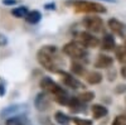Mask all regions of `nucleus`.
<instances>
[{"instance_id": "1", "label": "nucleus", "mask_w": 126, "mask_h": 125, "mask_svg": "<svg viewBox=\"0 0 126 125\" xmlns=\"http://www.w3.org/2000/svg\"><path fill=\"white\" fill-rule=\"evenodd\" d=\"M37 61L46 71L58 75H62L64 72V70H63V66H64L63 58L61 57L59 49L56 46L46 44L40 47L37 52Z\"/></svg>"}, {"instance_id": "2", "label": "nucleus", "mask_w": 126, "mask_h": 125, "mask_svg": "<svg viewBox=\"0 0 126 125\" xmlns=\"http://www.w3.org/2000/svg\"><path fill=\"white\" fill-rule=\"evenodd\" d=\"M39 86H40V89L43 90L44 92L52 93V95L56 97L57 102H59L61 105H66V106L69 105V101H71L72 97L68 96L67 91L63 90L53 78H50V77H48V76L43 77V78L40 80Z\"/></svg>"}, {"instance_id": "3", "label": "nucleus", "mask_w": 126, "mask_h": 125, "mask_svg": "<svg viewBox=\"0 0 126 125\" xmlns=\"http://www.w3.org/2000/svg\"><path fill=\"white\" fill-rule=\"evenodd\" d=\"M67 6L72 8L76 13L83 14H105L107 12L106 6L98 1H91V0H67L64 3Z\"/></svg>"}, {"instance_id": "4", "label": "nucleus", "mask_w": 126, "mask_h": 125, "mask_svg": "<svg viewBox=\"0 0 126 125\" xmlns=\"http://www.w3.org/2000/svg\"><path fill=\"white\" fill-rule=\"evenodd\" d=\"M62 53L69 57L73 61H78V62H86L88 58V52L86 51L85 47H82L78 44L76 40L68 42L62 47Z\"/></svg>"}, {"instance_id": "5", "label": "nucleus", "mask_w": 126, "mask_h": 125, "mask_svg": "<svg viewBox=\"0 0 126 125\" xmlns=\"http://www.w3.org/2000/svg\"><path fill=\"white\" fill-rule=\"evenodd\" d=\"M82 24L90 33H101L103 30V20L98 14H87L82 19Z\"/></svg>"}, {"instance_id": "6", "label": "nucleus", "mask_w": 126, "mask_h": 125, "mask_svg": "<svg viewBox=\"0 0 126 125\" xmlns=\"http://www.w3.org/2000/svg\"><path fill=\"white\" fill-rule=\"evenodd\" d=\"M75 40L77 42L78 44H81L82 47H85L86 49L87 48H96L100 46L101 40L94 37L92 33L87 32V30H85V32H78L76 33V37H75Z\"/></svg>"}, {"instance_id": "7", "label": "nucleus", "mask_w": 126, "mask_h": 125, "mask_svg": "<svg viewBox=\"0 0 126 125\" xmlns=\"http://www.w3.org/2000/svg\"><path fill=\"white\" fill-rule=\"evenodd\" d=\"M62 76V81L63 83L72 89V90H79V89H83V83L81 81H78L77 77H75L72 73H68V72H63V73L61 75Z\"/></svg>"}, {"instance_id": "8", "label": "nucleus", "mask_w": 126, "mask_h": 125, "mask_svg": "<svg viewBox=\"0 0 126 125\" xmlns=\"http://www.w3.org/2000/svg\"><path fill=\"white\" fill-rule=\"evenodd\" d=\"M107 25H109V28H110V30L112 33H115V34H117L119 37H125V30H126V27H125V24L122 23V22H120L119 19H116V18H110L109 20H107Z\"/></svg>"}, {"instance_id": "9", "label": "nucleus", "mask_w": 126, "mask_h": 125, "mask_svg": "<svg viewBox=\"0 0 126 125\" xmlns=\"http://www.w3.org/2000/svg\"><path fill=\"white\" fill-rule=\"evenodd\" d=\"M113 65V58L109 54H105V53H101L96 57L94 59V68H98V70H106V68H110L111 66Z\"/></svg>"}, {"instance_id": "10", "label": "nucleus", "mask_w": 126, "mask_h": 125, "mask_svg": "<svg viewBox=\"0 0 126 125\" xmlns=\"http://www.w3.org/2000/svg\"><path fill=\"white\" fill-rule=\"evenodd\" d=\"M101 49L102 51H106V52H110V51H115L116 49V42H115V38L112 34L110 33H106V34H103L102 39H101Z\"/></svg>"}, {"instance_id": "11", "label": "nucleus", "mask_w": 126, "mask_h": 125, "mask_svg": "<svg viewBox=\"0 0 126 125\" xmlns=\"http://www.w3.org/2000/svg\"><path fill=\"white\" fill-rule=\"evenodd\" d=\"M34 105H35V109H38L39 111L47 110V107L49 106V100H48V97L46 95V92H39L38 95L35 96Z\"/></svg>"}, {"instance_id": "12", "label": "nucleus", "mask_w": 126, "mask_h": 125, "mask_svg": "<svg viewBox=\"0 0 126 125\" xmlns=\"http://www.w3.org/2000/svg\"><path fill=\"white\" fill-rule=\"evenodd\" d=\"M43 15H42L40 10H37V9H33V10H29V13L27 14L25 17V22L28 24H32V25H35V24H39Z\"/></svg>"}, {"instance_id": "13", "label": "nucleus", "mask_w": 126, "mask_h": 125, "mask_svg": "<svg viewBox=\"0 0 126 125\" xmlns=\"http://www.w3.org/2000/svg\"><path fill=\"white\" fill-rule=\"evenodd\" d=\"M85 80L87 81V83H90V85H98V83L102 82L103 76L98 71H90L85 75Z\"/></svg>"}, {"instance_id": "14", "label": "nucleus", "mask_w": 126, "mask_h": 125, "mask_svg": "<svg viewBox=\"0 0 126 125\" xmlns=\"http://www.w3.org/2000/svg\"><path fill=\"white\" fill-rule=\"evenodd\" d=\"M91 112H92V116L94 119H102L107 115V109L103 105H100V104H96L91 107Z\"/></svg>"}, {"instance_id": "15", "label": "nucleus", "mask_w": 126, "mask_h": 125, "mask_svg": "<svg viewBox=\"0 0 126 125\" xmlns=\"http://www.w3.org/2000/svg\"><path fill=\"white\" fill-rule=\"evenodd\" d=\"M10 13L14 18H19V19H25L27 14L29 13V9L25 6V5H18V6H14L12 10H10Z\"/></svg>"}, {"instance_id": "16", "label": "nucleus", "mask_w": 126, "mask_h": 125, "mask_svg": "<svg viewBox=\"0 0 126 125\" xmlns=\"http://www.w3.org/2000/svg\"><path fill=\"white\" fill-rule=\"evenodd\" d=\"M71 71H72L73 75H78V76H85L87 73L85 66H83V62H78V61H73L72 62Z\"/></svg>"}, {"instance_id": "17", "label": "nucleus", "mask_w": 126, "mask_h": 125, "mask_svg": "<svg viewBox=\"0 0 126 125\" xmlns=\"http://www.w3.org/2000/svg\"><path fill=\"white\" fill-rule=\"evenodd\" d=\"M113 52H115V58H116L121 65L126 63V44L117 46Z\"/></svg>"}, {"instance_id": "18", "label": "nucleus", "mask_w": 126, "mask_h": 125, "mask_svg": "<svg viewBox=\"0 0 126 125\" xmlns=\"http://www.w3.org/2000/svg\"><path fill=\"white\" fill-rule=\"evenodd\" d=\"M77 99L81 102L86 104V102H90V101H92L94 99V93L92 91H83V92H81V93L77 95Z\"/></svg>"}, {"instance_id": "19", "label": "nucleus", "mask_w": 126, "mask_h": 125, "mask_svg": "<svg viewBox=\"0 0 126 125\" xmlns=\"http://www.w3.org/2000/svg\"><path fill=\"white\" fill-rule=\"evenodd\" d=\"M54 120L59 124V125H68L69 124V118L62 111H57L54 114Z\"/></svg>"}, {"instance_id": "20", "label": "nucleus", "mask_w": 126, "mask_h": 125, "mask_svg": "<svg viewBox=\"0 0 126 125\" xmlns=\"http://www.w3.org/2000/svg\"><path fill=\"white\" fill-rule=\"evenodd\" d=\"M5 125H25V118L14 115V116H12V118L6 119Z\"/></svg>"}, {"instance_id": "21", "label": "nucleus", "mask_w": 126, "mask_h": 125, "mask_svg": "<svg viewBox=\"0 0 126 125\" xmlns=\"http://www.w3.org/2000/svg\"><path fill=\"white\" fill-rule=\"evenodd\" d=\"M22 107L20 105H13V106H9L6 109H4L1 111V116H5V115H13L15 112H19V109Z\"/></svg>"}, {"instance_id": "22", "label": "nucleus", "mask_w": 126, "mask_h": 125, "mask_svg": "<svg viewBox=\"0 0 126 125\" xmlns=\"http://www.w3.org/2000/svg\"><path fill=\"white\" fill-rule=\"evenodd\" d=\"M112 125H126V115H117L113 119Z\"/></svg>"}, {"instance_id": "23", "label": "nucleus", "mask_w": 126, "mask_h": 125, "mask_svg": "<svg viewBox=\"0 0 126 125\" xmlns=\"http://www.w3.org/2000/svg\"><path fill=\"white\" fill-rule=\"evenodd\" d=\"M76 125H92V121L88 119H82V118H75L73 119Z\"/></svg>"}, {"instance_id": "24", "label": "nucleus", "mask_w": 126, "mask_h": 125, "mask_svg": "<svg viewBox=\"0 0 126 125\" xmlns=\"http://www.w3.org/2000/svg\"><path fill=\"white\" fill-rule=\"evenodd\" d=\"M5 91H6V86H5V81L0 77V97H3L5 95Z\"/></svg>"}, {"instance_id": "25", "label": "nucleus", "mask_w": 126, "mask_h": 125, "mask_svg": "<svg viewBox=\"0 0 126 125\" xmlns=\"http://www.w3.org/2000/svg\"><path fill=\"white\" fill-rule=\"evenodd\" d=\"M1 3L6 6H16L18 3H19V0H1Z\"/></svg>"}, {"instance_id": "26", "label": "nucleus", "mask_w": 126, "mask_h": 125, "mask_svg": "<svg viewBox=\"0 0 126 125\" xmlns=\"http://www.w3.org/2000/svg\"><path fill=\"white\" fill-rule=\"evenodd\" d=\"M126 91V85L125 83H119V85L115 87V92L116 93H124Z\"/></svg>"}, {"instance_id": "27", "label": "nucleus", "mask_w": 126, "mask_h": 125, "mask_svg": "<svg viewBox=\"0 0 126 125\" xmlns=\"http://www.w3.org/2000/svg\"><path fill=\"white\" fill-rule=\"evenodd\" d=\"M8 42H9L8 37H6L5 34H3V33H0V47L6 46V44H8Z\"/></svg>"}, {"instance_id": "28", "label": "nucleus", "mask_w": 126, "mask_h": 125, "mask_svg": "<svg viewBox=\"0 0 126 125\" xmlns=\"http://www.w3.org/2000/svg\"><path fill=\"white\" fill-rule=\"evenodd\" d=\"M44 9H47V10H54L56 9V4L54 3H47V4H44Z\"/></svg>"}, {"instance_id": "29", "label": "nucleus", "mask_w": 126, "mask_h": 125, "mask_svg": "<svg viewBox=\"0 0 126 125\" xmlns=\"http://www.w3.org/2000/svg\"><path fill=\"white\" fill-rule=\"evenodd\" d=\"M120 73H121L122 78H125V80H126V63H124V65L121 66V70H120Z\"/></svg>"}, {"instance_id": "30", "label": "nucleus", "mask_w": 126, "mask_h": 125, "mask_svg": "<svg viewBox=\"0 0 126 125\" xmlns=\"http://www.w3.org/2000/svg\"><path fill=\"white\" fill-rule=\"evenodd\" d=\"M98 1H109V3H116V0H98Z\"/></svg>"}, {"instance_id": "31", "label": "nucleus", "mask_w": 126, "mask_h": 125, "mask_svg": "<svg viewBox=\"0 0 126 125\" xmlns=\"http://www.w3.org/2000/svg\"><path fill=\"white\" fill-rule=\"evenodd\" d=\"M125 102H126V97H125Z\"/></svg>"}]
</instances>
